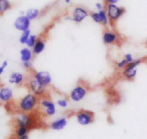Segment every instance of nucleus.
Segmentation results:
<instances>
[{
  "label": "nucleus",
  "instance_id": "f257e3e1",
  "mask_svg": "<svg viewBox=\"0 0 147 139\" xmlns=\"http://www.w3.org/2000/svg\"><path fill=\"white\" fill-rule=\"evenodd\" d=\"M40 99L34 94L27 93L20 98L17 102V108L19 112L32 113L34 112L39 105Z\"/></svg>",
  "mask_w": 147,
  "mask_h": 139
},
{
  "label": "nucleus",
  "instance_id": "f03ea898",
  "mask_svg": "<svg viewBox=\"0 0 147 139\" xmlns=\"http://www.w3.org/2000/svg\"><path fill=\"white\" fill-rule=\"evenodd\" d=\"M31 114L22 112L17 113L14 119L16 127H25L28 129L32 128L35 124V119Z\"/></svg>",
  "mask_w": 147,
  "mask_h": 139
},
{
  "label": "nucleus",
  "instance_id": "7ed1b4c3",
  "mask_svg": "<svg viewBox=\"0 0 147 139\" xmlns=\"http://www.w3.org/2000/svg\"><path fill=\"white\" fill-rule=\"evenodd\" d=\"M89 92L87 85L78 84L70 92V99L74 102H79L84 99Z\"/></svg>",
  "mask_w": 147,
  "mask_h": 139
},
{
  "label": "nucleus",
  "instance_id": "20e7f679",
  "mask_svg": "<svg viewBox=\"0 0 147 139\" xmlns=\"http://www.w3.org/2000/svg\"><path fill=\"white\" fill-rule=\"evenodd\" d=\"M39 105L41 107L43 113L45 116L53 117L55 115L57 111L56 105L52 99L45 97H40Z\"/></svg>",
  "mask_w": 147,
  "mask_h": 139
},
{
  "label": "nucleus",
  "instance_id": "39448f33",
  "mask_svg": "<svg viewBox=\"0 0 147 139\" xmlns=\"http://www.w3.org/2000/svg\"><path fill=\"white\" fill-rule=\"evenodd\" d=\"M76 118L78 123L83 126H87L93 123L95 120V116L91 111L80 110L76 113Z\"/></svg>",
  "mask_w": 147,
  "mask_h": 139
},
{
  "label": "nucleus",
  "instance_id": "423d86ee",
  "mask_svg": "<svg viewBox=\"0 0 147 139\" xmlns=\"http://www.w3.org/2000/svg\"><path fill=\"white\" fill-rule=\"evenodd\" d=\"M27 87L31 93L34 94L39 98L42 97L46 93V87L39 83L34 77L30 78L27 82Z\"/></svg>",
  "mask_w": 147,
  "mask_h": 139
},
{
  "label": "nucleus",
  "instance_id": "0eeeda50",
  "mask_svg": "<svg viewBox=\"0 0 147 139\" xmlns=\"http://www.w3.org/2000/svg\"><path fill=\"white\" fill-rule=\"evenodd\" d=\"M33 77L41 84L42 86L47 88V87L50 86L53 81L51 74L47 71H37L33 74Z\"/></svg>",
  "mask_w": 147,
  "mask_h": 139
},
{
  "label": "nucleus",
  "instance_id": "6e6552de",
  "mask_svg": "<svg viewBox=\"0 0 147 139\" xmlns=\"http://www.w3.org/2000/svg\"><path fill=\"white\" fill-rule=\"evenodd\" d=\"M123 12H124V10L121 7H118L116 4H109L107 6L106 13H107L109 20H111L112 22L119 20L123 14Z\"/></svg>",
  "mask_w": 147,
  "mask_h": 139
},
{
  "label": "nucleus",
  "instance_id": "1a4fd4ad",
  "mask_svg": "<svg viewBox=\"0 0 147 139\" xmlns=\"http://www.w3.org/2000/svg\"><path fill=\"white\" fill-rule=\"evenodd\" d=\"M31 20H29L26 15H21L17 17L14 22V27L16 30L20 32H24L25 30H30Z\"/></svg>",
  "mask_w": 147,
  "mask_h": 139
},
{
  "label": "nucleus",
  "instance_id": "9d476101",
  "mask_svg": "<svg viewBox=\"0 0 147 139\" xmlns=\"http://www.w3.org/2000/svg\"><path fill=\"white\" fill-rule=\"evenodd\" d=\"M102 40L105 45L111 46L118 43L119 40V36L116 32L111 31V30H106L103 33Z\"/></svg>",
  "mask_w": 147,
  "mask_h": 139
},
{
  "label": "nucleus",
  "instance_id": "9b49d317",
  "mask_svg": "<svg viewBox=\"0 0 147 139\" xmlns=\"http://www.w3.org/2000/svg\"><path fill=\"white\" fill-rule=\"evenodd\" d=\"M14 97V91L10 87L1 86L0 87V99L4 104L9 103Z\"/></svg>",
  "mask_w": 147,
  "mask_h": 139
},
{
  "label": "nucleus",
  "instance_id": "f8f14e48",
  "mask_svg": "<svg viewBox=\"0 0 147 139\" xmlns=\"http://www.w3.org/2000/svg\"><path fill=\"white\" fill-rule=\"evenodd\" d=\"M26 78L24 74L20 72H14L9 76V83L14 86H20L25 82Z\"/></svg>",
  "mask_w": 147,
  "mask_h": 139
},
{
  "label": "nucleus",
  "instance_id": "ddd939ff",
  "mask_svg": "<svg viewBox=\"0 0 147 139\" xmlns=\"http://www.w3.org/2000/svg\"><path fill=\"white\" fill-rule=\"evenodd\" d=\"M88 16V12L86 9L78 7H76L73 10L72 20L76 23H81Z\"/></svg>",
  "mask_w": 147,
  "mask_h": 139
},
{
  "label": "nucleus",
  "instance_id": "4468645a",
  "mask_svg": "<svg viewBox=\"0 0 147 139\" xmlns=\"http://www.w3.org/2000/svg\"><path fill=\"white\" fill-rule=\"evenodd\" d=\"M67 118L66 117H60L54 120L50 124V129L55 131H60L64 129L67 125Z\"/></svg>",
  "mask_w": 147,
  "mask_h": 139
},
{
  "label": "nucleus",
  "instance_id": "2eb2a0df",
  "mask_svg": "<svg viewBox=\"0 0 147 139\" xmlns=\"http://www.w3.org/2000/svg\"><path fill=\"white\" fill-rule=\"evenodd\" d=\"M34 53L32 50L28 47L23 48L20 50V60L22 63L27 61H32L34 57Z\"/></svg>",
  "mask_w": 147,
  "mask_h": 139
},
{
  "label": "nucleus",
  "instance_id": "dca6fc26",
  "mask_svg": "<svg viewBox=\"0 0 147 139\" xmlns=\"http://www.w3.org/2000/svg\"><path fill=\"white\" fill-rule=\"evenodd\" d=\"M137 74V68H132L127 66L122 71V76L128 81H132Z\"/></svg>",
  "mask_w": 147,
  "mask_h": 139
},
{
  "label": "nucleus",
  "instance_id": "f3484780",
  "mask_svg": "<svg viewBox=\"0 0 147 139\" xmlns=\"http://www.w3.org/2000/svg\"><path fill=\"white\" fill-rule=\"evenodd\" d=\"M45 41L42 38H38L34 46L32 48L34 56H38L41 54L45 49Z\"/></svg>",
  "mask_w": 147,
  "mask_h": 139
},
{
  "label": "nucleus",
  "instance_id": "a211bd4d",
  "mask_svg": "<svg viewBox=\"0 0 147 139\" xmlns=\"http://www.w3.org/2000/svg\"><path fill=\"white\" fill-rule=\"evenodd\" d=\"M29 130L30 129L25 128V127H16V129L14 131V135L17 138L24 136L27 135Z\"/></svg>",
  "mask_w": 147,
  "mask_h": 139
},
{
  "label": "nucleus",
  "instance_id": "6ab92c4d",
  "mask_svg": "<svg viewBox=\"0 0 147 139\" xmlns=\"http://www.w3.org/2000/svg\"><path fill=\"white\" fill-rule=\"evenodd\" d=\"M40 14V11L37 9H30L26 12V17L30 20H34Z\"/></svg>",
  "mask_w": 147,
  "mask_h": 139
},
{
  "label": "nucleus",
  "instance_id": "aec40b11",
  "mask_svg": "<svg viewBox=\"0 0 147 139\" xmlns=\"http://www.w3.org/2000/svg\"><path fill=\"white\" fill-rule=\"evenodd\" d=\"M11 7V4L8 0H0V14H3Z\"/></svg>",
  "mask_w": 147,
  "mask_h": 139
},
{
  "label": "nucleus",
  "instance_id": "412c9836",
  "mask_svg": "<svg viewBox=\"0 0 147 139\" xmlns=\"http://www.w3.org/2000/svg\"><path fill=\"white\" fill-rule=\"evenodd\" d=\"M30 35H31V31H30V30H25V31L22 33L21 35H20V39H19V41H20V43H21V44L25 45Z\"/></svg>",
  "mask_w": 147,
  "mask_h": 139
},
{
  "label": "nucleus",
  "instance_id": "4be33fe9",
  "mask_svg": "<svg viewBox=\"0 0 147 139\" xmlns=\"http://www.w3.org/2000/svg\"><path fill=\"white\" fill-rule=\"evenodd\" d=\"M37 40H38V37L36 35H31L25 45L27 46V47L30 48H32Z\"/></svg>",
  "mask_w": 147,
  "mask_h": 139
},
{
  "label": "nucleus",
  "instance_id": "5701e85b",
  "mask_svg": "<svg viewBox=\"0 0 147 139\" xmlns=\"http://www.w3.org/2000/svg\"><path fill=\"white\" fill-rule=\"evenodd\" d=\"M99 14H100V17H101V21H102V25H103L104 26H108L109 24V18L107 15V13L105 10H100L98 12Z\"/></svg>",
  "mask_w": 147,
  "mask_h": 139
},
{
  "label": "nucleus",
  "instance_id": "b1692460",
  "mask_svg": "<svg viewBox=\"0 0 147 139\" xmlns=\"http://www.w3.org/2000/svg\"><path fill=\"white\" fill-rule=\"evenodd\" d=\"M128 64H129V62L125 59H123L119 61L118 62H116V69H119V70H123V69H124L127 66Z\"/></svg>",
  "mask_w": 147,
  "mask_h": 139
},
{
  "label": "nucleus",
  "instance_id": "393cba45",
  "mask_svg": "<svg viewBox=\"0 0 147 139\" xmlns=\"http://www.w3.org/2000/svg\"><path fill=\"white\" fill-rule=\"evenodd\" d=\"M90 17H91L92 20L95 22L98 23V24H102L101 17H100L99 12H93L90 14Z\"/></svg>",
  "mask_w": 147,
  "mask_h": 139
},
{
  "label": "nucleus",
  "instance_id": "a878e982",
  "mask_svg": "<svg viewBox=\"0 0 147 139\" xmlns=\"http://www.w3.org/2000/svg\"><path fill=\"white\" fill-rule=\"evenodd\" d=\"M57 105L61 108H66L68 106V101L65 98H60L57 100Z\"/></svg>",
  "mask_w": 147,
  "mask_h": 139
},
{
  "label": "nucleus",
  "instance_id": "bb28decb",
  "mask_svg": "<svg viewBox=\"0 0 147 139\" xmlns=\"http://www.w3.org/2000/svg\"><path fill=\"white\" fill-rule=\"evenodd\" d=\"M123 59H126V60L128 62H129V63L134 61V59L133 55H132L131 53H126V54L124 55V57H123Z\"/></svg>",
  "mask_w": 147,
  "mask_h": 139
},
{
  "label": "nucleus",
  "instance_id": "cd10ccee",
  "mask_svg": "<svg viewBox=\"0 0 147 139\" xmlns=\"http://www.w3.org/2000/svg\"><path fill=\"white\" fill-rule=\"evenodd\" d=\"M7 66H8V61H4L2 62L1 66H0V76L4 73V70H5V69Z\"/></svg>",
  "mask_w": 147,
  "mask_h": 139
},
{
  "label": "nucleus",
  "instance_id": "c85d7f7f",
  "mask_svg": "<svg viewBox=\"0 0 147 139\" xmlns=\"http://www.w3.org/2000/svg\"><path fill=\"white\" fill-rule=\"evenodd\" d=\"M22 66L25 69L30 70V69H31L32 68V61L24 62V63H22Z\"/></svg>",
  "mask_w": 147,
  "mask_h": 139
},
{
  "label": "nucleus",
  "instance_id": "c756f323",
  "mask_svg": "<svg viewBox=\"0 0 147 139\" xmlns=\"http://www.w3.org/2000/svg\"><path fill=\"white\" fill-rule=\"evenodd\" d=\"M109 4H116V3L119 2V0H106Z\"/></svg>",
  "mask_w": 147,
  "mask_h": 139
},
{
  "label": "nucleus",
  "instance_id": "7c9ffc66",
  "mask_svg": "<svg viewBox=\"0 0 147 139\" xmlns=\"http://www.w3.org/2000/svg\"><path fill=\"white\" fill-rule=\"evenodd\" d=\"M96 6L99 11H100V10H103V5H102V4H100V3H97Z\"/></svg>",
  "mask_w": 147,
  "mask_h": 139
},
{
  "label": "nucleus",
  "instance_id": "2f4dec72",
  "mask_svg": "<svg viewBox=\"0 0 147 139\" xmlns=\"http://www.w3.org/2000/svg\"><path fill=\"white\" fill-rule=\"evenodd\" d=\"M17 139H30V138H29L28 135H26V136H24L20 137V138H17Z\"/></svg>",
  "mask_w": 147,
  "mask_h": 139
},
{
  "label": "nucleus",
  "instance_id": "473e14b6",
  "mask_svg": "<svg viewBox=\"0 0 147 139\" xmlns=\"http://www.w3.org/2000/svg\"><path fill=\"white\" fill-rule=\"evenodd\" d=\"M70 1V0H65V2L66 3H69Z\"/></svg>",
  "mask_w": 147,
  "mask_h": 139
},
{
  "label": "nucleus",
  "instance_id": "72a5a7b5",
  "mask_svg": "<svg viewBox=\"0 0 147 139\" xmlns=\"http://www.w3.org/2000/svg\"><path fill=\"white\" fill-rule=\"evenodd\" d=\"M2 103V102H1V99H0V105H1V104Z\"/></svg>",
  "mask_w": 147,
  "mask_h": 139
},
{
  "label": "nucleus",
  "instance_id": "f704fd0d",
  "mask_svg": "<svg viewBox=\"0 0 147 139\" xmlns=\"http://www.w3.org/2000/svg\"><path fill=\"white\" fill-rule=\"evenodd\" d=\"M146 62H147V58H146Z\"/></svg>",
  "mask_w": 147,
  "mask_h": 139
}]
</instances>
